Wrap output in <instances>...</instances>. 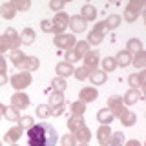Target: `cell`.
<instances>
[{
  "instance_id": "46",
  "label": "cell",
  "mask_w": 146,
  "mask_h": 146,
  "mask_svg": "<svg viewBox=\"0 0 146 146\" xmlns=\"http://www.w3.org/2000/svg\"><path fill=\"white\" fill-rule=\"evenodd\" d=\"M7 82V75L6 73H0V86H4Z\"/></svg>"
},
{
  "instance_id": "20",
  "label": "cell",
  "mask_w": 146,
  "mask_h": 146,
  "mask_svg": "<svg viewBox=\"0 0 146 146\" xmlns=\"http://www.w3.org/2000/svg\"><path fill=\"white\" fill-rule=\"evenodd\" d=\"M68 26H70V29H73V33H82V31H86V22L82 20L79 15H73L70 18V22H68Z\"/></svg>"
},
{
  "instance_id": "11",
  "label": "cell",
  "mask_w": 146,
  "mask_h": 146,
  "mask_svg": "<svg viewBox=\"0 0 146 146\" xmlns=\"http://www.w3.org/2000/svg\"><path fill=\"white\" fill-rule=\"evenodd\" d=\"M84 68L88 70L90 73L93 71V70H97V66H99V62H100V53H99V49H91V51H88L84 55Z\"/></svg>"
},
{
  "instance_id": "36",
  "label": "cell",
  "mask_w": 146,
  "mask_h": 146,
  "mask_svg": "<svg viewBox=\"0 0 146 146\" xmlns=\"http://www.w3.org/2000/svg\"><path fill=\"white\" fill-rule=\"evenodd\" d=\"M33 124H35V121H33V117H29V115H20V119H18V126H20L22 130H29Z\"/></svg>"
},
{
  "instance_id": "8",
  "label": "cell",
  "mask_w": 146,
  "mask_h": 146,
  "mask_svg": "<svg viewBox=\"0 0 146 146\" xmlns=\"http://www.w3.org/2000/svg\"><path fill=\"white\" fill-rule=\"evenodd\" d=\"M68 22H70V17L66 15L64 11L57 13L51 20V33L55 35H64V29L68 27Z\"/></svg>"
},
{
  "instance_id": "9",
  "label": "cell",
  "mask_w": 146,
  "mask_h": 146,
  "mask_svg": "<svg viewBox=\"0 0 146 146\" xmlns=\"http://www.w3.org/2000/svg\"><path fill=\"white\" fill-rule=\"evenodd\" d=\"M53 44L57 46L58 49H66V51H70V49H73V46L77 44V38L75 35H55L53 38Z\"/></svg>"
},
{
  "instance_id": "22",
  "label": "cell",
  "mask_w": 146,
  "mask_h": 146,
  "mask_svg": "<svg viewBox=\"0 0 146 146\" xmlns=\"http://www.w3.org/2000/svg\"><path fill=\"white\" fill-rule=\"evenodd\" d=\"M55 71L58 73L57 77H62V79H66V77L73 75V71H75V70H73V66H71V64H68L66 60H64V62H58L57 66H55Z\"/></svg>"
},
{
  "instance_id": "41",
  "label": "cell",
  "mask_w": 146,
  "mask_h": 146,
  "mask_svg": "<svg viewBox=\"0 0 146 146\" xmlns=\"http://www.w3.org/2000/svg\"><path fill=\"white\" fill-rule=\"evenodd\" d=\"M64 6H66L64 0H51V2H49V7H51L53 11H57V13H60L64 9Z\"/></svg>"
},
{
  "instance_id": "10",
  "label": "cell",
  "mask_w": 146,
  "mask_h": 146,
  "mask_svg": "<svg viewBox=\"0 0 146 146\" xmlns=\"http://www.w3.org/2000/svg\"><path fill=\"white\" fill-rule=\"evenodd\" d=\"M108 110L111 111L113 117H121L122 113L126 111V106H124V102H122V97L111 95V97L108 99Z\"/></svg>"
},
{
  "instance_id": "14",
  "label": "cell",
  "mask_w": 146,
  "mask_h": 146,
  "mask_svg": "<svg viewBox=\"0 0 146 146\" xmlns=\"http://www.w3.org/2000/svg\"><path fill=\"white\" fill-rule=\"evenodd\" d=\"M128 84H130V88H133V90L144 88L146 86V71L141 70L139 73H131V75L128 77Z\"/></svg>"
},
{
  "instance_id": "42",
  "label": "cell",
  "mask_w": 146,
  "mask_h": 146,
  "mask_svg": "<svg viewBox=\"0 0 146 146\" xmlns=\"http://www.w3.org/2000/svg\"><path fill=\"white\" fill-rule=\"evenodd\" d=\"M40 29L44 33H51V20H42L40 22Z\"/></svg>"
},
{
  "instance_id": "25",
  "label": "cell",
  "mask_w": 146,
  "mask_h": 146,
  "mask_svg": "<svg viewBox=\"0 0 146 146\" xmlns=\"http://www.w3.org/2000/svg\"><path fill=\"white\" fill-rule=\"evenodd\" d=\"M113 119H115V117L111 115V111H110L108 108H102V110H99V111H97V121H99L102 126H108L110 122L113 121Z\"/></svg>"
},
{
  "instance_id": "34",
  "label": "cell",
  "mask_w": 146,
  "mask_h": 146,
  "mask_svg": "<svg viewBox=\"0 0 146 146\" xmlns=\"http://www.w3.org/2000/svg\"><path fill=\"white\" fill-rule=\"evenodd\" d=\"M115 68H117V64H115V58L113 57H104L102 58V71L104 73H111Z\"/></svg>"
},
{
  "instance_id": "49",
  "label": "cell",
  "mask_w": 146,
  "mask_h": 146,
  "mask_svg": "<svg viewBox=\"0 0 146 146\" xmlns=\"http://www.w3.org/2000/svg\"><path fill=\"white\" fill-rule=\"evenodd\" d=\"M11 146H18V144H17V143H15V144H11Z\"/></svg>"
},
{
  "instance_id": "28",
  "label": "cell",
  "mask_w": 146,
  "mask_h": 146,
  "mask_svg": "<svg viewBox=\"0 0 146 146\" xmlns=\"http://www.w3.org/2000/svg\"><path fill=\"white\" fill-rule=\"evenodd\" d=\"M131 64H133L137 70H144V66H146V51L144 49L139 51V53H135L133 57H131Z\"/></svg>"
},
{
  "instance_id": "18",
  "label": "cell",
  "mask_w": 146,
  "mask_h": 146,
  "mask_svg": "<svg viewBox=\"0 0 146 146\" xmlns=\"http://www.w3.org/2000/svg\"><path fill=\"white\" fill-rule=\"evenodd\" d=\"M22 128L20 126H13V128H9V130L6 131V135H4V143H9V144H15L18 139L22 137Z\"/></svg>"
},
{
  "instance_id": "47",
  "label": "cell",
  "mask_w": 146,
  "mask_h": 146,
  "mask_svg": "<svg viewBox=\"0 0 146 146\" xmlns=\"http://www.w3.org/2000/svg\"><path fill=\"white\" fill-rule=\"evenodd\" d=\"M2 111H4V104L0 102V115H2Z\"/></svg>"
},
{
  "instance_id": "40",
  "label": "cell",
  "mask_w": 146,
  "mask_h": 146,
  "mask_svg": "<svg viewBox=\"0 0 146 146\" xmlns=\"http://www.w3.org/2000/svg\"><path fill=\"white\" fill-rule=\"evenodd\" d=\"M60 146H77V139L71 133H66L60 137Z\"/></svg>"
},
{
  "instance_id": "32",
  "label": "cell",
  "mask_w": 146,
  "mask_h": 146,
  "mask_svg": "<svg viewBox=\"0 0 146 146\" xmlns=\"http://www.w3.org/2000/svg\"><path fill=\"white\" fill-rule=\"evenodd\" d=\"M66 88H68V82H66V79H62V77H55L51 80V90L53 91H62L64 93Z\"/></svg>"
},
{
  "instance_id": "31",
  "label": "cell",
  "mask_w": 146,
  "mask_h": 146,
  "mask_svg": "<svg viewBox=\"0 0 146 146\" xmlns=\"http://www.w3.org/2000/svg\"><path fill=\"white\" fill-rule=\"evenodd\" d=\"M119 121L122 122V126H133L135 122H137V115H135V113H131V111H128V110H126V111L122 113L121 117H119Z\"/></svg>"
},
{
  "instance_id": "24",
  "label": "cell",
  "mask_w": 146,
  "mask_h": 146,
  "mask_svg": "<svg viewBox=\"0 0 146 146\" xmlns=\"http://www.w3.org/2000/svg\"><path fill=\"white\" fill-rule=\"evenodd\" d=\"M124 51H128L131 57H133L135 53L143 51V42H141L139 38H130V40L126 42V49H124Z\"/></svg>"
},
{
  "instance_id": "45",
  "label": "cell",
  "mask_w": 146,
  "mask_h": 146,
  "mask_svg": "<svg viewBox=\"0 0 146 146\" xmlns=\"http://www.w3.org/2000/svg\"><path fill=\"white\" fill-rule=\"evenodd\" d=\"M122 146H143V144H141V143H139V141H135V139H131V141H128V143H126V144H122Z\"/></svg>"
},
{
  "instance_id": "43",
  "label": "cell",
  "mask_w": 146,
  "mask_h": 146,
  "mask_svg": "<svg viewBox=\"0 0 146 146\" xmlns=\"http://www.w3.org/2000/svg\"><path fill=\"white\" fill-rule=\"evenodd\" d=\"M7 49H9V46L6 42V38H4V36H0V55H4Z\"/></svg>"
},
{
  "instance_id": "30",
  "label": "cell",
  "mask_w": 146,
  "mask_h": 146,
  "mask_svg": "<svg viewBox=\"0 0 146 146\" xmlns=\"http://www.w3.org/2000/svg\"><path fill=\"white\" fill-rule=\"evenodd\" d=\"M70 110H71V115L73 117H82V115H84V111H86V104L82 102V100H77V102H71Z\"/></svg>"
},
{
  "instance_id": "39",
  "label": "cell",
  "mask_w": 146,
  "mask_h": 146,
  "mask_svg": "<svg viewBox=\"0 0 146 146\" xmlns=\"http://www.w3.org/2000/svg\"><path fill=\"white\" fill-rule=\"evenodd\" d=\"M73 75H75V79H77V80H86V79L90 77V71L86 70L84 66H80V68H77V70L73 71Z\"/></svg>"
},
{
  "instance_id": "17",
  "label": "cell",
  "mask_w": 146,
  "mask_h": 146,
  "mask_svg": "<svg viewBox=\"0 0 146 146\" xmlns=\"http://www.w3.org/2000/svg\"><path fill=\"white\" fill-rule=\"evenodd\" d=\"M111 133H113V131L110 130V126H102V124H100V128L97 130V141H99V144L100 146H110Z\"/></svg>"
},
{
  "instance_id": "19",
  "label": "cell",
  "mask_w": 146,
  "mask_h": 146,
  "mask_svg": "<svg viewBox=\"0 0 146 146\" xmlns=\"http://www.w3.org/2000/svg\"><path fill=\"white\" fill-rule=\"evenodd\" d=\"M84 22H91V20H95L97 18V9H95L91 4H84L80 9V15H79Z\"/></svg>"
},
{
  "instance_id": "13",
  "label": "cell",
  "mask_w": 146,
  "mask_h": 146,
  "mask_svg": "<svg viewBox=\"0 0 146 146\" xmlns=\"http://www.w3.org/2000/svg\"><path fill=\"white\" fill-rule=\"evenodd\" d=\"M4 38H6V42H7V46H9V49H18L22 46V42H20V35L15 31V27H7L6 29V33L2 35Z\"/></svg>"
},
{
  "instance_id": "7",
  "label": "cell",
  "mask_w": 146,
  "mask_h": 146,
  "mask_svg": "<svg viewBox=\"0 0 146 146\" xmlns=\"http://www.w3.org/2000/svg\"><path fill=\"white\" fill-rule=\"evenodd\" d=\"M11 86L15 88L17 91H22L24 88H27V86L33 82V77H31V73L27 71H22V73H15V75L11 77Z\"/></svg>"
},
{
  "instance_id": "3",
  "label": "cell",
  "mask_w": 146,
  "mask_h": 146,
  "mask_svg": "<svg viewBox=\"0 0 146 146\" xmlns=\"http://www.w3.org/2000/svg\"><path fill=\"white\" fill-rule=\"evenodd\" d=\"M90 51V44L86 40H77V44L73 46V49L66 53V62L71 64V62H77L80 58H84V55Z\"/></svg>"
},
{
  "instance_id": "21",
  "label": "cell",
  "mask_w": 146,
  "mask_h": 146,
  "mask_svg": "<svg viewBox=\"0 0 146 146\" xmlns=\"http://www.w3.org/2000/svg\"><path fill=\"white\" fill-rule=\"evenodd\" d=\"M88 79L91 80V84H93V86H99V84H104V82L108 80V73H104L102 70H99V68H97V70H93V71L90 73Z\"/></svg>"
},
{
  "instance_id": "16",
  "label": "cell",
  "mask_w": 146,
  "mask_h": 146,
  "mask_svg": "<svg viewBox=\"0 0 146 146\" xmlns=\"http://www.w3.org/2000/svg\"><path fill=\"white\" fill-rule=\"evenodd\" d=\"M97 97H99V91L95 90V88H82L80 91H79V100H82V102H93V100H97Z\"/></svg>"
},
{
  "instance_id": "27",
  "label": "cell",
  "mask_w": 146,
  "mask_h": 146,
  "mask_svg": "<svg viewBox=\"0 0 146 146\" xmlns=\"http://www.w3.org/2000/svg\"><path fill=\"white\" fill-rule=\"evenodd\" d=\"M113 58H115V64H117V66H121V68H126V66H130V64H131V55L128 53V51H119L117 57H113Z\"/></svg>"
},
{
  "instance_id": "37",
  "label": "cell",
  "mask_w": 146,
  "mask_h": 146,
  "mask_svg": "<svg viewBox=\"0 0 146 146\" xmlns=\"http://www.w3.org/2000/svg\"><path fill=\"white\" fill-rule=\"evenodd\" d=\"M122 144H124V133H122V131H115V133H111L110 146H122Z\"/></svg>"
},
{
  "instance_id": "15",
  "label": "cell",
  "mask_w": 146,
  "mask_h": 146,
  "mask_svg": "<svg viewBox=\"0 0 146 146\" xmlns=\"http://www.w3.org/2000/svg\"><path fill=\"white\" fill-rule=\"evenodd\" d=\"M141 99H143V93H141V90L130 88V90L124 93V97H122V102H124V106H131V104H137Z\"/></svg>"
},
{
  "instance_id": "4",
  "label": "cell",
  "mask_w": 146,
  "mask_h": 146,
  "mask_svg": "<svg viewBox=\"0 0 146 146\" xmlns=\"http://www.w3.org/2000/svg\"><path fill=\"white\" fill-rule=\"evenodd\" d=\"M66 99H64V93L62 91H51V95H49V102L48 106L51 110V117H58L62 115L64 108H66Z\"/></svg>"
},
{
  "instance_id": "1",
  "label": "cell",
  "mask_w": 146,
  "mask_h": 146,
  "mask_svg": "<svg viewBox=\"0 0 146 146\" xmlns=\"http://www.w3.org/2000/svg\"><path fill=\"white\" fill-rule=\"evenodd\" d=\"M58 139L57 130L49 122H38L33 124L27 131V143L29 146H55Z\"/></svg>"
},
{
  "instance_id": "50",
  "label": "cell",
  "mask_w": 146,
  "mask_h": 146,
  "mask_svg": "<svg viewBox=\"0 0 146 146\" xmlns=\"http://www.w3.org/2000/svg\"><path fill=\"white\" fill-rule=\"evenodd\" d=\"M0 146H2V143H0Z\"/></svg>"
},
{
  "instance_id": "33",
  "label": "cell",
  "mask_w": 146,
  "mask_h": 146,
  "mask_svg": "<svg viewBox=\"0 0 146 146\" xmlns=\"http://www.w3.org/2000/svg\"><path fill=\"white\" fill-rule=\"evenodd\" d=\"M104 24H106V29H117L119 24H121V15H110L106 20H104Z\"/></svg>"
},
{
  "instance_id": "6",
  "label": "cell",
  "mask_w": 146,
  "mask_h": 146,
  "mask_svg": "<svg viewBox=\"0 0 146 146\" xmlns=\"http://www.w3.org/2000/svg\"><path fill=\"white\" fill-rule=\"evenodd\" d=\"M106 24L104 22H97L95 24V27L88 33V38H86V42L88 44H93V46H97V44H102V38L106 36Z\"/></svg>"
},
{
  "instance_id": "44",
  "label": "cell",
  "mask_w": 146,
  "mask_h": 146,
  "mask_svg": "<svg viewBox=\"0 0 146 146\" xmlns=\"http://www.w3.org/2000/svg\"><path fill=\"white\" fill-rule=\"evenodd\" d=\"M6 68H7L6 57H4V55H0V73H6Z\"/></svg>"
},
{
  "instance_id": "26",
  "label": "cell",
  "mask_w": 146,
  "mask_h": 146,
  "mask_svg": "<svg viewBox=\"0 0 146 146\" xmlns=\"http://www.w3.org/2000/svg\"><path fill=\"white\" fill-rule=\"evenodd\" d=\"M0 15H2V18H6V20H13L17 17V11L9 2H6V4L0 6Z\"/></svg>"
},
{
  "instance_id": "38",
  "label": "cell",
  "mask_w": 146,
  "mask_h": 146,
  "mask_svg": "<svg viewBox=\"0 0 146 146\" xmlns=\"http://www.w3.org/2000/svg\"><path fill=\"white\" fill-rule=\"evenodd\" d=\"M36 117H40V119L51 117V110H49L48 104H40V106H36Z\"/></svg>"
},
{
  "instance_id": "5",
  "label": "cell",
  "mask_w": 146,
  "mask_h": 146,
  "mask_svg": "<svg viewBox=\"0 0 146 146\" xmlns=\"http://www.w3.org/2000/svg\"><path fill=\"white\" fill-rule=\"evenodd\" d=\"M143 7H144V2H143V0H131V2L126 6V9H124V20L130 22V24H133L137 18H139Z\"/></svg>"
},
{
  "instance_id": "35",
  "label": "cell",
  "mask_w": 146,
  "mask_h": 146,
  "mask_svg": "<svg viewBox=\"0 0 146 146\" xmlns=\"http://www.w3.org/2000/svg\"><path fill=\"white\" fill-rule=\"evenodd\" d=\"M9 4L15 7V11H27V9L31 7V2H29V0H11Z\"/></svg>"
},
{
  "instance_id": "2",
  "label": "cell",
  "mask_w": 146,
  "mask_h": 146,
  "mask_svg": "<svg viewBox=\"0 0 146 146\" xmlns=\"http://www.w3.org/2000/svg\"><path fill=\"white\" fill-rule=\"evenodd\" d=\"M68 128H70L71 135L75 137L77 141H80V143H90L91 131H90V128L86 126V122H84L82 117H73L71 115L68 119Z\"/></svg>"
},
{
  "instance_id": "12",
  "label": "cell",
  "mask_w": 146,
  "mask_h": 146,
  "mask_svg": "<svg viewBox=\"0 0 146 146\" xmlns=\"http://www.w3.org/2000/svg\"><path fill=\"white\" fill-rule=\"evenodd\" d=\"M29 104H31V100H29V97H27L24 91H17V93H13V97H11V106L17 108L18 111H20V110L29 108Z\"/></svg>"
},
{
  "instance_id": "29",
  "label": "cell",
  "mask_w": 146,
  "mask_h": 146,
  "mask_svg": "<svg viewBox=\"0 0 146 146\" xmlns=\"http://www.w3.org/2000/svg\"><path fill=\"white\" fill-rule=\"evenodd\" d=\"M2 115L6 117L7 121H11V122H15V121H18V119H20V113H18V110L13 108V106H4Z\"/></svg>"
},
{
  "instance_id": "48",
  "label": "cell",
  "mask_w": 146,
  "mask_h": 146,
  "mask_svg": "<svg viewBox=\"0 0 146 146\" xmlns=\"http://www.w3.org/2000/svg\"><path fill=\"white\" fill-rule=\"evenodd\" d=\"M77 146H90L88 143H80V144H77Z\"/></svg>"
},
{
  "instance_id": "23",
  "label": "cell",
  "mask_w": 146,
  "mask_h": 146,
  "mask_svg": "<svg viewBox=\"0 0 146 146\" xmlns=\"http://www.w3.org/2000/svg\"><path fill=\"white\" fill-rule=\"evenodd\" d=\"M35 38H36V35H35V31L31 29V27H24V29H22L20 42L24 44V46H31V44L35 42Z\"/></svg>"
}]
</instances>
